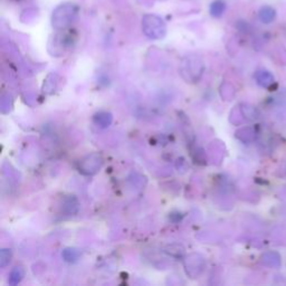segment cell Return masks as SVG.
Returning <instances> with one entry per match:
<instances>
[{
	"instance_id": "1",
	"label": "cell",
	"mask_w": 286,
	"mask_h": 286,
	"mask_svg": "<svg viewBox=\"0 0 286 286\" xmlns=\"http://www.w3.org/2000/svg\"><path fill=\"white\" fill-rule=\"evenodd\" d=\"M79 14V7L73 3H64L58 5L53 10L51 26L56 31H64L68 28L76 19Z\"/></svg>"
},
{
	"instance_id": "2",
	"label": "cell",
	"mask_w": 286,
	"mask_h": 286,
	"mask_svg": "<svg viewBox=\"0 0 286 286\" xmlns=\"http://www.w3.org/2000/svg\"><path fill=\"white\" fill-rule=\"evenodd\" d=\"M205 71V65L199 56L188 55L184 57L180 64V73L186 82L196 83L200 80L201 75Z\"/></svg>"
},
{
	"instance_id": "3",
	"label": "cell",
	"mask_w": 286,
	"mask_h": 286,
	"mask_svg": "<svg viewBox=\"0 0 286 286\" xmlns=\"http://www.w3.org/2000/svg\"><path fill=\"white\" fill-rule=\"evenodd\" d=\"M142 32L150 39H162L167 35V26L161 17L147 14L142 17Z\"/></svg>"
},
{
	"instance_id": "4",
	"label": "cell",
	"mask_w": 286,
	"mask_h": 286,
	"mask_svg": "<svg viewBox=\"0 0 286 286\" xmlns=\"http://www.w3.org/2000/svg\"><path fill=\"white\" fill-rule=\"evenodd\" d=\"M103 166V158L100 153L93 152L84 157L79 163V171L85 176H93L100 171Z\"/></svg>"
},
{
	"instance_id": "5",
	"label": "cell",
	"mask_w": 286,
	"mask_h": 286,
	"mask_svg": "<svg viewBox=\"0 0 286 286\" xmlns=\"http://www.w3.org/2000/svg\"><path fill=\"white\" fill-rule=\"evenodd\" d=\"M186 274L191 278H197L205 268V258L200 254H190L184 261Z\"/></svg>"
},
{
	"instance_id": "6",
	"label": "cell",
	"mask_w": 286,
	"mask_h": 286,
	"mask_svg": "<svg viewBox=\"0 0 286 286\" xmlns=\"http://www.w3.org/2000/svg\"><path fill=\"white\" fill-rule=\"evenodd\" d=\"M261 263L267 267L279 268L282 265V258L277 252H267L261 256Z\"/></svg>"
},
{
	"instance_id": "7",
	"label": "cell",
	"mask_w": 286,
	"mask_h": 286,
	"mask_svg": "<svg viewBox=\"0 0 286 286\" xmlns=\"http://www.w3.org/2000/svg\"><path fill=\"white\" fill-rule=\"evenodd\" d=\"M255 80H256V83H257L261 87H264V89H268V87L272 86L274 84V82H275L274 75L271 72L264 71V69L256 72Z\"/></svg>"
},
{
	"instance_id": "8",
	"label": "cell",
	"mask_w": 286,
	"mask_h": 286,
	"mask_svg": "<svg viewBox=\"0 0 286 286\" xmlns=\"http://www.w3.org/2000/svg\"><path fill=\"white\" fill-rule=\"evenodd\" d=\"M113 121V116L110 112H107V111H100V112H97L93 116V122L97 125L102 127V129H105V127H108L111 125Z\"/></svg>"
},
{
	"instance_id": "9",
	"label": "cell",
	"mask_w": 286,
	"mask_h": 286,
	"mask_svg": "<svg viewBox=\"0 0 286 286\" xmlns=\"http://www.w3.org/2000/svg\"><path fill=\"white\" fill-rule=\"evenodd\" d=\"M259 20L264 24H271V22L275 19L276 17V11L271 6H264L259 9L258 13Z\"/></svg>"
},
{
	"instance_id": "10",
	"label": "cell",
	"mask_w": 286,
	"mask_h": 286,
	"mask_svg": "<svg viewBox=\"0 0 286 286\" xmlns=\"http://www.w3.org/2000/svg\"><path fill=\"white\" fill-rule=\"evenodd\" d=\"M241 112L243 114V116L246 120H250V121H254V120H257L259 118V113L257 109L253 105H249V104H242L241 107Z\"/></svg>"
},
{
	"instance_id": "11",
	"label": "cell",
	"mask_w": 286,
	"mask_h": 286,
	"mask_svg": "<svg viewBox=\"0 0 286 286\" xmlns=\"http://www.w3.org/2000/svg\"><path fill=\"white\" fill-rule=\"evenodd\" d=\"M64 213L67 215H75L79 212V201L74 196H71L65 199L63 205Z\"/></svg>"
},
{
	"instance_id": "12",
	"label": "cell",
	"mask_w": 286,
	"mask_h": 286,
	"mask_svg": "<svg viewBox=\"0 0 286 286\" xmlns=\"http://www.w3.org/2000/svg\"><path fill=\"white\" fill-rule=\"evenodd\" d=\"M236 138H238L241 141H243L245 143L252 142L255 139V131L253 127H250V126L243 127V129L238 130L236 132Z\"/></svg>"
},
{
	"instance_id": "13",
	"label": "cell",
	"mask_w": 286,
	"mask_h": 286,
	"mask_svg": "<svg viewBox=\"0 0 286 286\" xmlns=\"http://www.w3.org/2000/svg\"><path fill=\"white\" fill-rule=\"evenodd\" d=\"M25 276V270L21 266H16L11 270L9 274V284L17 285L21 282V279Z\"/></svg>"
},
{
	"instance_id": "14",
	"label": "cell",
	"mask_w": 286,
	"mask_h": 286,
	"mask_svg": "<svg viewBox=\"0 0 286 286\" xmlns=\"http://www.w3.org/2000/svg\"><path fill=\"white\" fill-rule=\"evenodd\" d=\"M225 10H226V5L223 2H220V0H216V2L212 3V5H210L209 7L210 15L215 17V18H219V17L223 16Z\"/></svg>"
},
{
	"instance_id": "15",
	"label": "cell",
	"mask_w": 286,
	"mask_h": 286,
	"mask_svg": "<svg viewBox=\"0 0 286 286\" xmlns=\"http://www.w3.org/2000/svg\"><path fill=\"white\" fill-rule=\"evenodd\" d=\"M62 256H63L64 261H66V262H68V263H75V262H76V261L80 258L81 252H80L79 249H76V248L68 247V248H65V249L63 250Z\"/></svg>"
},
{
	"instance_id": "16",
	"label": "cell",
	"mask_w": 286,
	"mask_h": 286,
	"mask_svg": "<svg viewBox=\"0 0 286 286\" xmlns=\"http://www.w3.org/2000/svg\"><path fill=\"white\" fill-rule=\"evenodd\" d=\"M11 257H13V253H11L10 249H2V252H0V266H7L10 263Z\"/></svg>"
}]
</instances>
